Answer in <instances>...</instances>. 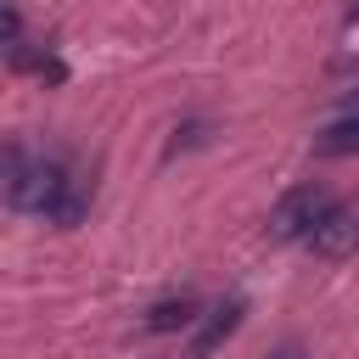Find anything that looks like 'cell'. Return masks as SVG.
<instances>
[{"label":"cell","mask_w":359,"mask_h":359,"mask_svg":"<svg viewBox=\"0 0 359 359\" xmlns=\"http://www.w3.org/2000/svg\"><path fill=\"white\" fill-rule=\"evenodd\" d=\"M67 196H73V180H67V168L50 163V157H28V163H11V168H6V202L22 208V213L56 219V208H62Z\"/></svg>","instance_id":"obj_1"},{"label":"cell","mask_w":359,"mask_h":359,"mask_svg":"<svg viewBox=\"0 0 359 359\" xmlns=\"http://www.w3.org/2000/svg\"><path fill=\"white\" fill-rule=\"evenodd\" d=\"M325 208H331V196H325L320 185H297V191H286V196L269 208V241H303V236L320 224Z\"/></svg>","instance_id":"obj_2"},{"label":"cell","mask_w":359,"mask_h":359,"mask_svg":"<svg viewBox=\"0 0 359 359\" xmlns=\"http://www.w3.org/2000/svg\"><path fill=\"white\" fill-rule=\"evenodd\" d=\"M303 241L314 247V258H331V264H337V258H353V252H359V196L331 202Z\"/></svg>","instance_id":"obj_3"},{"label":"cell","mask_w":359,"mask_h":359,"mask_svg":"<svg viewBox=\"0 0 359 359\" xmlns=\"http://www.w3.org/2000/svg\"><path fill=\"white\" fill-rule=\"evenodd\" d=\"M241 314H247V303H241V297H230L224 309H213V320H208V331L196 337V348H191V353H196V359H208V353H213V348L241 325Z\"/></svg>","instance_id":"obj_4"},{"label":"cell","mask_w":359,"mask_h":359,"mask_svg":"<svg viewBox=\"0 0 359 359\" xmlns=\"http://www.w3.org/2000/svg\"><path fill=\"white\" fill-rule=\"evenodd\" d=\"M314 151H320V157H348V151H359V118H337L331 129H320V135H314Z\"/></svg>","instance_id":"obj_5"},{"label":"cell","mask_w":359,"mask_h":359,"mask_svg":"<svg viewBox=\"0 0 359 359\" xmlns=\"http://www.w3.org/2000/svg\"><path fill=\"white\" fill-rule=\"evenodd\" d=\"M191 320H196V297H168V303H157L146 314V331H180Z\"/></svg>","instance_id":"obj_6"},{"label":"cell","mask_w":359,"mask_h":359,"mask_svg":"<svg viewBox=\"0 0 359 359\" xmlns=\"http://www.w3.org/2000/svg\"><path fill=\"white\" fill-rule=\"evenodd\" d=\"M0 50H6V56L22 50V17H17L11 0H0Z\"/></svg>","instance_id":"obj_7"},{"label":"cell","mask_w":359,"mask_h":359,"mask_svg":"<svg viewBox=\"0 0 359 359\" xmlns=\"http://www.w3.org/2000/svg\"><path fill=\"white\" fill-rule=\"evenodd\" d=\"M342 118H359V95H348V101H342Z\"/></svg>","instance_id":"obj_8"},{"label":"cell","mask_w":359,"mask_h":359,"mask_svg":"<svg viewBox=\"0 0 359 359\" xmlns=\"http://www.w3.org/2000/svg\"><path fill=\"white\" fill-rule=\"evenodd\" d=\"M275 359H297V353H275Z\"/></svg>","instance_id":"obj_9"}]
</instances>
